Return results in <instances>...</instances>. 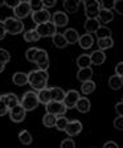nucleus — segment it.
<instances>
[{
    "label": "nucleus",
    "mask_w": 123,
    "mask_h": 148,
    "mask_svg": "<svg viewBox=\"0 0 123 148\" xmlns=\"http://www.w3.org/2000/svg\"><path fill=\"white\" fill-rule=\"evenodd\" d=\"M89 56H90V61H91L93 65H102L106 60V54L102 50H94Z\"/></svg>",
    "instance_id": "nucleus-16"
},
{
    "label": "nucleus",
    "mask_w": 123,
    "mask_h": 148,
    "mask_svg": "<svg viewBox=\"0 0 123 148\" xmlns=\"http://www.w3.org/2000/svg\"><path fill=\"white\" fill-rule=\"evenodd\" d=\"M115 75H123V62H118L117 66H115Z\"/></svg>",
    "instance_id": "nucleus-45"
},
{
    "label": "nucleus",
    "mask_w": 123,
    "mask_h": 148,
    "mask_svg": "<svg viewBox=\"0 0 123 148\" xmlns=\"http://www.w3.org/2000/svg\"><path fill=\"white\" fill-rule=\"evenodd\" d=\"M60 148H76V143L71 138H68V139H64L60 144Z\"/></svg>",
    "instance_id": "nucleus-37"
},
{
    "label": "nucleus",
    "mask_w": 123,
    "mask_h": 148,
    "mask_svg": "<svg viewBox=\"0 0 123 148\" xmlns=\"http://www.w3.org/2000/svg\"><path fill=\"white\" fill-rule=\"evenodd\" d=\"M19 3H20L19 0H5V1H4V5H7L8 8H13V9H15L16 7L19 5Z\"/></svg>",
    "instance_id": "nucleus-44"
},
{
    "label": "nucleus",
    "mask_w": 123,
    "mask_h": 148,
    "mask_svg": "<svg viewBox=\"0 0 123 148\" xmlns=\"http://www.w3.org/2000/svg\"><path fill=\"white\" fill-rule=\"evenodd\" d=\"M115 111L118 112V116H123V102L119 101L115 105Z\"/></svg>",
    "instance_id": "nucleus-46"
},
{
    "label": "nucleus",
    "mask_w": 123,
    "mask_h": 148,
    "mask_svg": "<svg viewBox=\"0 0 123 148\" xmlns=\"http://www.w3.org/2000/svg\"><path fill=\"white\" fill-rule=\"evenodd\" d=\"M99 27H101V23L98 21V18H87L85 21V29L89 34L96 33Z\"/></svg>",
    "instance_id": "nucleus-18"
},
{
    "label": "nucleus",
    "mask_w": 123,
    "mask_h": 148,
    "mask_svg": "<svg viewBox=\"0 0 123 148\" xmlns=\"http://www.w3.org/2000/svg\"><path fill=\"white\" fill-rule=\"evenodd\" d=\"M7 32H5V28H4V24L0 21V40H3L4 37H5Z\"/></svg>",
    "instance_id": "nucleus-49"
},
{
    "label": "nucleus",
    "mask_w": 123,
    "mask_h": 148,
    "mask_svg": "<svg viewBox=\"0 0 123 148\" xmlns=\"http://www.w3.org/2000/svg\"><path fill=\"white\" fill-rule=\"evenodd\" d=\"M68 123H69V120H68V118L66 116H58L57 119H56L54 127L58 130V131H65V128H66Z\"/></svg>",
    "instance_id": "nucleus-33"
},
{
    "label": "nucleus",
    "mask_w": 123,
    "mask_h": 148,
    "mask_svg": "<svg viewBox=\"0 0 123 148\" xmlns=\"http://www.w3.org/2000/svg\"><path fill=\"white\" fill-rule=\"evenodd\" d=\"M122 4H123V1H120V0H118V1H114V7H113V11H117L119 15H123Z\"/></svg>",
    "instance_id": "nucleus-43"
},
{
    "label": "nucleus",
    "mask_w": 123,
    "mask_h": 148,
    "mask_svg": "<svg viewBox=\"0 0 123 148\" xmlns=\"http://www.w3.org/2000/svg\"><path fill=\"white\" fill-rule=\"evenodd\" d=\"M76 108L80 112H82V114H86V112L90 111V108H91V103H90V101L86 97H80V99L76 103Z\"/></svg>",
    "instance_id": "nucleus-14"
},
{
    "label": "nucleus",
    "mask_w": 123,
    "mask_h": 148,
    "mask_svg": "<svg viewBox=\"0 0 123 148\" xmlns=\"http://www.w3.org/2000/svg\"><path fill=\"white\" fill-rule=\"evenodd\" d=\"M24 40L28 42H36V41L40 40V36L36 32V29H29L28 32L24 33Z\"/></svg>",
    "instance_id": "nucleus-32"
},
{
    "label": "nucleus",
    "mask_w": 123,
    "mask_h": 148,
    "mask_svg": "<svg viewBox=\"0 0 123 148\" xmlns=\"http://www.w3.org/2000/svg\"><path fill=\"white\" fill-rule=\"evenodd\" d=\"M97 18H98L99 23H105V24H109V23H111L113 20H114V13H113V11H106V9H101L98 13V16H97Z\"/></svg>",
    "instance_id": "nucleus-17"
},
{
    "label": "nucleus",
    "mask_w": 123,
    "mask_h": 148,
    "mask_svg": "<svg viewBox=\"0 0 123 148\" xmlns=\"http://www.w3.org/2000/svg\"><path fill=\"white\" fill-rule=\"evenodd\" d=\"M8 107H7V105L4 103V101H3V98L0 97V116H3V115H5L7 112H8Z\"/></svg>",
    "instance_id": "nucleus-42"
},
{
    "label": "nucleus",
    "mask_w": 123,
    "mask_h": 148,
    "mask_svg": "<svg viewBox=\"0 0 123 148\" xmlns=\"http://www.w3.org/2000/svg\"><path fill=\"white\" fill-rule=\"evenodd\" d=\"M5 32L9 34H19L24 31V23L16 17H8L3 21Z\"/></svg>",
    "instance_id": "nucleus-2"
},
{
    "label": "nucleus",
    "mask_w": 123,
    "mask_h": 148,
    "mask_svg": "<svg viewBox=\"0 0 123 148\" xmlns=\"http://www.w3.org/2000/svg\"><path fill=\"white\" fill-rule=\"evenodd\" d=\"M94 90H96V82H93L91 79L86 81V82H83L81 85V91H82L83 95L91 94V92H94Z\"/></svg>",
    "instance_id": "nucleus-30"
},
{
    "label": "nucleus",
    "mask_w": 123,
    "mask_h": 148,
    "mask_svg": "<svg viewBox=\"0 0 123 148\" xmlns=\"http://www.w3.org/2000/svg\"><path fill=\"white\" fill-rule=\"evenodd\" d=\"M46 108V114H52L54 116H64L66 114V106L64 105V102H56V101H50L49 103L45 105Z\"/></svg>",
    "instance_id": "nucleus-4"
},
{
    "label": "nucleus",
    "mask_w": 123,
    "mask_h": 148,
    "mask_svg": "<svg viewBox=\"0 0 123 148\" xmlns=\"http://www.w3.org/2000/svg\"><path fill=\"white\" fill-rule=\"evenodd\" d=\"M97 38H106V37H111V31L107 27H99L96 32Z\"/></svg>",
    "instance_id": "nucleus-35"
},
{
    "label": "nucleus",
    "mask_w": 123,
    "mask_h": 148,
    "mask_svg": "<svg viewBox=\"0 0 123 148\" xmlns=\"http://www.w3.org/2000/svg\"><path fill=\"white\" fill-rule=\"evenodd\" d=\"M29 5H31L32 12L33 11H38V9L43 8V1H40V0H32V1H29Z\"/></svg>",
    "instance_id": "nucleus-39"
},
{
    "label": "nucleus",
    "mask_w": 123,
    "mask_h": 148,
    "mask_svg": "<svg viewBox=\"0 0 123 148\" xmlns=\"http://www.w3.org/2000/svg\"><path fill=\"white\" fill-rule=\"evenodd\" d=\"M114 127L117 130H119V131H122V130H123V116H117V118H115Z\"/></svg>",
    "instance_id": "nucleus-41"
},
{
    "label": "nucleus",
    "mask_w": 123,
    "mask_h": 148,
    "mask_svg": "<svg viewBox=\"0 0 123 148\" xmlns=\"http://www.w3.org/2000/svg\"><path fill=\"white\" fill-rule=\"evenodd\" d=\"M80 4H81L80 0H65L64 8H65V11H68V12H70V13H74L78 11Z\"/></svg>",
    "instance_id": "nucleus-24"
},
{
    "label": "nucleus",
    "mask_w": 123,
    "mask_h": 148,
    "mask_svg": "<svg viewBox=\"0 0 123 148\" xmlns=\"http://www.w3.org/2000/svg\"><path fill=\"white\" fill-rule=\"evenodd\" d=\"M82 131V123L80 120H69L68 126L65 128V132L69 136H77Z\"/></svg>",
    "instance_id": "nucleus-13"
},
{
    "label": "nucleus",
    "mask_w": 123,
    "mask_h": 148,
    "mask_svg": "<svg viewBox=\"0 0 123 148\" xmlns=\"http://www.w3.org/2000/svg\"><path fill=\"white\" fill-rule=\"evenodd\" d=\"M37 98H38V103H44V105L49 103V102L52 101V99H50V91H49V89L40 90V91L37 92Z\"/></svg>",
    "instance_id": "nucleus-29"
},
{
    "label": "nucleus",
    "mask_w": 123,
    "mask_h": 148,
    "mask_svg": "<svg viewBox=\"0 0 123 148\" xmlns=\"http://www.w3.org/2000/svg\"><path fill=\"white\" fill-rule=\"evenodd\" d=\"M83 5H85V13H86L87 18H97L99 11H101V3L99 1H96V0L85 1Z\"/></svg>",
    "instance_id": "nucleus-8"
},
{
    "label": "nucleus",
    "mask_w": 123,
    "mask_h": 148,
    "mask_svg": "<svg viewBox=\"0 0 123 148\" xmlns=\"http://www.w3.org/2000/svg\"><path fill=\"white\" fill-rule=\"evenodd\" d=\"M78 42H80V46L82 49H90L93 46V44H94V38H93L91 34L85 33L83 36H80Z\"/></svg>",
    "instance_id": "nucleus-20"
},
{
    "label": "nucleus",
    "mask_w": 123,
    "mask_h": 148,
    "mask_svg": "<svg viewBox=\"0 0 123 148\" xmlns=\"http://www.w3.org/2000/svg\"><path fill=\"white\" fill-rule=\"evenodd\" d=\"M25 114H27V111L23 108L21 105H17V106H15L13 108L9 110V118H11V120L15 122V123H20V122H23V120L25 119Z\"/></svg>",
    "instance_id": "nucleus-10"
},
{
    "label": "nucleus",
    "mask_w": 123,
    "mask_h": 148,
    "mask_svg": "<svg viewBox=\"0 0 123 148\" xmlns=\"http://www.w3.org/2000/svg\"><path fill=\"white\" fill-rule=\"evenodd\" d=\"M56 119H57V116H54V115L45 114V115H44V118H43V123H44V126H45V127L50 128V127H54Z\"/></svg>",
    "instance_id": "nucleus-34"
},
{
    "label": "nucleus",
    "mask_w": 123,
    "mask_h": 148,
    "mask_svg": "<svg viewBox=\"0 0 123 148\" xmlns=\"http://www.w3.org/2000/svg\"><path fill=\"white\" fill-rule=\"evenodd\" d=\"M93 77V69L91 68H83L80 69L77 73V79L80 82H86V81H90Z\"/></svg>",
    "instance_id": "nucleus-19"
},
{
    "label": "nucleus",
    "mask_w": 123,
    "mask_h": 148,
    "mask_svg": "<svg viewBox=\"0 0 123 148\" xmlns=\"http://www.w3.org/2000/svg\"><path fill=\"white\" fill-rule=\"evenodd\" d=\"M50 91V99L56 102H62L65 98V91L61 89V87H52L49 89Z\"/></svg>",
    "instance_id": "nucleus-21"
},
{
    "label": "nucleus",
    "mask_w": 123,
    "mask_h": 148,
    "mask_svg": "<svg viewBox=\"0 0 123 148\" xmlns=\"http://www.w3.org/2000/svg\"><path fill=\"white\" fill-rule=\"evenodd\" d=\"M97 44H98L99 46V50H106V49H110V48H113L114 46V40L111 38V37H106V38H99L98 41H97Z\"/></svg>",
    "instance_id": "nucleus-26"
},
{
    "label": "nucleus",
    "mask_w": 123,
    "mask_h": 148,
    "mask_svg": "<svg viewBox=\"0 0 123 148\" xmlns=\"http://www.w3.org/2000/svg\"><path fill=\"white\" fill-rule=\"evenodd\" d=\"M1 98H3L4 103L7 105L8 110H11V108H13L15 106L20 105V103H19V98L15 95V94H5V95H3Z\"/></svg>",
    "instance_id": "nucleus-22"
},
{
    "label": "nucleus",
    "mask_w": 123,
    "mask_h": 148,
    "mask_svg": "<svg viewBox=\"0 0 123 148\" xmlns=\"http://www.w3.org/2000/svg\"><path fill=\"white\" fill-rule=\"evenodd\" d=\"M48 79H49V74L45 70H32L31 73L28 74V83L33 87L34 90H43L46 89V85H48Z\"/></svg>",
    "instance_id": "nucleus-1"
},
{
    "label": "nucleus",
    "mask_w": 123,
    "mask_h": 148,
    "mask_svg": "<svg viewBox=\"0 0 123 148\" xmlns=\"http://www.w3.org/2000/svg\"><path fill=\"white\" fill-rule=\"evenodd\" d=\"M109 86L113 90H119L120 87L123 86V77H119V75H111L109 78Z\"/></svg>",
    "instance_id": "nucleus-25"
},
{
    "label": "nucleus",
    "mask_w": 123,
    "mask_h": 148,
    "mask_svg": "<svg viewBox=\"0 0 123 148\" xmlns=\"http://www.w3.org/2000/svg\"><path fill=\"white\" fill-rule=\"evenodd\" d=\"M50 18H52V15H50V12L45 8H41V9H38V11H33V12H32V20H33V23H36L37 25L49 23Z\"/></svg>",
    "instance_id": "nucleus-6"
},
{
    "label": "nucleus",
    "mask_w": 123,
    "mask_h": 148,
    "mask_svg": "<svg viewBox=\"0 0 123 148\" xmlns=\"http://www.w3.org/2000/svg\"><path fill=\"white\" fill-rule=\"evenodd\" d=\"M4 5V0H0V7Z\"/></svg>",
    "instance_id": "nucleus-51"
},
{
    "label": "nucleus",
    "mask_w": 123,
    "mask_h": 148,
    "mask_svg": "<svg viewBox=\"0 0 123 148\" xmlns=\"http://www.w3.org/2000/svg\"><path fill=\"white\" fill-rule=\"evenodd\" d=\"M34 29H36V32L38 33L40 38H41V37H53L56 33H57V28L52 24V21L45 23V24L37 25Z\"/></svg>",
    "instance_id": "nucleus-5"
},
{
    "label": "nucleus",
    "mask_w": 123,
    "mask_h": 148,
    "mask_svg": "<svg viewBox=\"0 0 123 148\" xmlns=\"http://www.w3.org/2000/svg\"><path fill=\"white\" fill-rule=\"evenodd\" d=\"M64 37H65V40H66V42H68V45L69 44H76L80 40V34H78V32L76 31V29H73V28L66 29L64 33Z\"/></svg>",
    "instance_id": "nucleus-15"
},
{
    "label": "nucleus",
    "mask_w": 123,
    "mask_h": 148,
    "mask_svg": "<svg viewBox=\"0 0 123 148\" xmlns=\"http://www.w3.org/2000/svg\"><path fill=\"white\" fill-rule=\"evenodd\" d=\"M37 50H38V48H29V49L27 50V53H25V58L29 62H33L34 57H36V54H37Z\"/></svg>",
    "instance_id": "nucleus-36"
},
{
    "label": "nucleus",
    "mask_w": 123,
    "mask_h": 148,
    "mask_svg": "<svg viewBox=\"0 0 123 148\" xmlns=\"http://www.w3.org/2000/svg\"><path fill=\"white\" fill-rule=\"evenodd\" d=\"M9 60H11L9 53L7 52L5 49H0V62H1L3 65H5L7 62H9Z\"/></svg>",
    "instance_id": "nucleus-38"
},
{
    "label": "nucleus",
    "mask_w": 123,
    "mask_h": 148,
    "mask_svg": "<svg viewBox=\"0 0 123 148\" xmlns=\"http://www.w3.org/2000/svg\"><path fill=\"white\" fill-rule=\"evenodd\" d=\"M19 140H20V143L24 145H29L32 143V140H33V138H32L31 132L29 131H27V130H23V131H20L19 132Z\"/></svg>",
    "instance_id": "nucleus-28"
},
{
    "label": "nucleus",
    "mask_w": 123,
    "mask_h": 148,
    "mask_svg": "<svg viewBox=\"0 0 123 148\" xmlns=\"http://www.w3.org/2000/svg\"><path fill=\"white\" fill-rule=\"evenodd\" d=\"M68 23H69V17L65 12L58 11V12H56L54 15L52 16V24L54 25L56 28L65 27V25H68Z\"/></svg>",
    "instance_id": "nucleus-12"
},
{
    "label": "nucleus",
    "mask_w": 123,
    "mask_h": 148,
    "mask_svg": "<svg viewBox=\"0 0 123 148\" xmlns=\"http://www.w3.org/2000/svg\"><path fill=\"white\" fill-rule=\"evenodd\" d=\"M4 68H5V65H3L1 62H0V73H1V71H4Z\"/></svg>",
    "instance_id": "nucleus-50"
},
{
    "label": "nucleus",
    "mask_w": 123,
    "mask_h": 148,
    "mask_svg": "<svg viewBox=\"0 0 123 148\" xmlns=\"http://www.w3.org/2000/svg\"><path fill=\"white\" fill-rule=\"evenodd\" d=\"M12 81L15 85H17V86H24V85L28 83V74L21 73V71H17V73L13 74Z\"/></svg>",
    "instance_id": "nucleus-23"
},
{
    "label": "nucleus",
    "mask_w": 123,
    "mask_h": 148,
    "mask_svg": "<svg viewBox=\"0 0 123 148\" xmlns=\"http://www.w3.org/2000/svg\"><path fill=\"white\" fill-rule=\"evenodd\" d=\"M101 3V9H106V11H113L114 7V1H99Z\"/></svg>",
    "instance_id": "nucleus-40"
},
{
    "label": "nucleus",
    "mask_w": 123,
    "mask_h": 148,
    "mask_svg": "<svg viewBox=\"0 0 123 148\" xmlns=\"http://www.w3.org/2000/svg\"><path fill=\"white\" fill-rule=\"evenodd\" d=\"M54 5H56V0H50V1H45V0H44L43 1V8H45V9L52 8V7H54Z\"/></svg>",
    "instance_id": "nucleus-47"
},
{
    "label": "nucleus",
    "mask_w": 123,
    "mask_h": 148,
    "mask_svg": "<svg viewBox=\"0 0 123 148\" xmlns=\"http://www.w3.org/2000/svg\"><path fill=\"white\" fill-rule=\"evenodd\" d=\"M80 92L77 90H69L68 92H65V98H64V105L66 106V108H73L76 107V103L80 99Z\"/></svg>",
    "instance_id": "nucleus-11"
},
{
    "label": "nucleus",
    "mask_w": 123,
    "mask_h": 148,
    "mask_svg": "<svg viewBox=\"0 0 123 148\" xmlns=\"http://www.w3.org/2000/svg\"><path fill=\"white\" fill-rule=\"evenodd\" d=\"M52 38H53V44H54V46L56 48H58V49H64V48H66V45H68L64 34H61V33H56Z\"/></svg>",
    "instance_id": "nucleus-27"
},
{
    "label": "nucleus",
    "mask_w": 123,
    "mask_h": 148,
    "mask_svg": "<svg viewBox=\"0 0 123 148\" xmlns=\"http://www.w3.org/2000/svg\"><path fill=\"white\" fill-rule=\"evenodd\" d=\"M20 105L23 106L25 111H33L34 108L38 106V98H37V94L34 91H27L23 97Z\"/></svg>",
    "instance_id": "nucleus-3"
},
{
    "label": "nucleus",
    "mask_w": 123,
    "mask_h": 148,
    "mask_svg": "<svg viewBox=\"0 0 123 148\" xmlns=\"http://www.w3.org/2000/svg\"><path fill=\"white\" fill-rule=\"evenodd\" d=\"M13 12H15L16 18H19V20H23V18H25L27 16H29V13L32 12L29 1H20L19 5L13 9Z\"/></svg>",
    "instance_id": "nucleus-9"
},
{
    "label": "nucleus",
    "mask_w": 123,
    "mask_h": 148,
    "mask_svg": "<svg viewBox=\"0 0 123 148\" xmlns=\"http://www.w3.org/2000/svg\"><path fill=\"white\" fill-rule=\"evenodd\" d=\"M77 65L80 66V69L83 68H90L91 61H90V56L89 54H81L77 58Z\"/></svg>",
    "instance_id": "nucleus-31"
},
{
    "label": "nucleus",
    "mask_w": 123,
    "mask_h": 148,
    "mask_svg": "<svg viewBox=\"0 0 123 148\" xmlns=\"http://www.w3.org/2000/svg\"><path fill=\"white\" fill-rule=\"evenodd\" d=\"M102 148H119V145H118L115 142H107V143L103 144V147Z\"/></svg>",
    "instance_id": "nucleus-48"
},
{
    "label": "nucleus",
    "mask_w": 123,
    "mask_h": 148,
    "mask_svg": "<svg viewBox=\"0 0 123 148\" xmlns=\"http://www.w3.org/2000/svg\"><path fill=\"white\" fill-rule=\"evenodd\" d=\"M34 64L38 66L40 70H48L49 68V57H48V53L45 52L44 49H38L37 50V54L34 57Z\"/></svg>",
    "instance_id": "nucleus-7"
}]
</instances>
